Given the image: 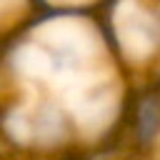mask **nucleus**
Wrapping results in <instances>:
<instances>
[{"mask_svg":"<svg viewBox=\"0 0 160 160\" xmlns=\"http://www.w3.org/2000/svg\"><path fill=\"white\" fill-rule=\"evenodd\" d=\"M95 18L110 55L130 82L160 65V0H105Z\"/></svg>","mask_w":160,"mask_h":160,"instance_id":"obj_1","label":"nucleus"}]
</instances>
